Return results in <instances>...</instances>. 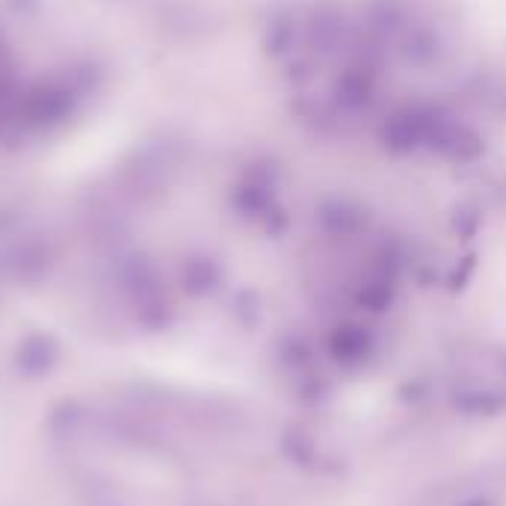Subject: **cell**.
Returning <instances> with one entry per match:
<instances>
[{"label":"cell","mask_w":506,"mask_h":506,"mask_svg":"<svg viewBox=\"0 0 506 506\" xmlns=\"http://www.w3.org/2000/svg\"><path fill=\"white\" fill-rule=\"evenodd\" d=\"M332 355L337 361H361L370 350V335L361 326H337L332 335Z\"/></svg>","instance_id":"1"}]
</instances>
